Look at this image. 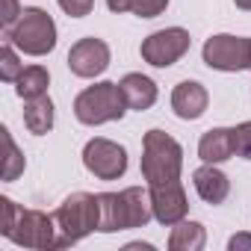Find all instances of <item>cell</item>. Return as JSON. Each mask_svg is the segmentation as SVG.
Returning <instances> with one entry per match:
<instances>
[{
    "mask_svg": "<svg viewBox=\"0 0 251 251\" xmlns=\"http://www.w3.org/2000/svg\"><path fill=\"white\" fill-rule=\"evenodd\" d=\"M24 124H27V130L36 133V136L50 133V127H53V100L48 95L24 100Z\"/></svg>",
    "mask_w": 251,
    "mask_h": 251,
    "instance_id": "obj_16",
    "label": "cell"
},
{
    "mask_svg": "<svg viewBox=\"0 0 251 251\" xmlns=\"http://www.w3.org/2000/svg\"><path fill=\"white\" fill-rule=\"evenodd\" d=\"M118 86H121L124 100H127L130 109L145 112V109H151L157 103V83L151 77H145V74H136V71L133 74H124Z\"/></svg>",
    "mask_w": 251,
    "mask_h": 251,
    "instance_id": "obj_15",
    "label": "cell"
},
{
    "mask_svg": "<svg viewBox=\"0 0 251 251\" xmlns=\"http://www.w3.org/2000/svg\"><path fill=\"white\" fill-rule=\"evenodd\" d=\"M151 207H154V219L166 227L177 225L186 219L189 213V198H186V189L180 186V180H172V183H154L151 189Z\"/></svg>",
    "mask_w": 251,
    "mask_h": 251,
    "instance_id": "obj_11",
    "label": "cell"
},
{
    "mask_svg": "<svg viewBox=\"0 0 251 251\" xmlns=\"http://www.w3.org/2000/svg\"><path fill=\"white\" fill-rule=\"evenodd\" d=\"M68 68L74 77H83V80L103 74L109 68V45L103 39H95V36L74 42L68 50Z\"/></svg>",
    "mask_w": 251,
    "mask_h": 251,
    "instance_id": "obj_10",
    "label": "cell"
},
{
    "mask_svg": "<svg viewBox=\"0 0 251 251\" xmlns=\"http://www.w3.org/2000/svg\"><path fill=\"white\" fill-rule=\"evenodd\" d=\"M204 65L213 71H251V39L245 36H210L204 42Z\"/></svg>",
    "mask_w": 251,
    "mask_h": 251,
    "instance_id": "obj_7",
    "label": "cell"
},
{
    "mask_svg": "<svg viewBox=\"0 0 251 251\" xmlns=\"http://www.w3.org/2000/svg\"><path fill=\"white\" fill-rule=\"evenodd\" d=\"M236 154L233 148V127H213L198 139V157L204 163H225Z\"/></svg>",
    "mask_w": 251,
    "mask_h": 251,
    "instance_id": "obj_14",
    "label": "cell"
},
{
    "mask_svg": "<svg viewBox=\"0 0 251 251\" xmlns=\"http://www.w3.org/2000/svg\"><path fill=\"white\" fill-rule=\"evenodd\" d=\"M100 227L103 233L145 227L154 219L151 192L142 186H127L121 192H100Z\"/></svg>",
    "mask_w": 251,
    "mask_h": 251,
    "instance_id": "obj_2",
    "label": "cell"
},
{
    "mask_svg": "<svg viewBox=\"0 0 251 251\" xmlns=\"http://www.w3.org/2000/svg\"><path fill=\"white\" fill-rule=\"evenodd\" d=\"M83 166L98 180H118V177H124V172H127V151L112 139L95 136L83 148Z\"/></svg>",
    "mask_w": 251,
    "mask_h": 251,
    "instance_id": "obj_8",
    "label": "cell"
},
{
    "mask_svg": "<svg viewBox=\"0 0 251 251\" xmlns=\"http://www.w3.org/2000/svg\"><path fill=\"white\" fill-rule=\"evenodd\" d=\"M56 3L62 6L65 15H71V18H86V15L92 12V6H95V0H56Z\"/></svg>",
    "mask_w": 251,
    "mask_h": 251,
    "instance_id": "obj_23",
    "label": "cell"
},
{
    "mask_svg": "<svg viewBox=\"0 0 251 251\" xmlns=\"http://www.w3.org/2000/svg\"><path fill=\"white\" fill-rule=\"evenodd\" d=\"M236 3V9H245V12H251V0H233Z\"/></svg>",
    "mask_w": 251,
    "mask_h": 251,
    "instance_id": "obj_27",
    "label": "cell"
},
{
    "mask_svg": "<svg viewBox=\"0 0 251 251\" xmlns=\"http://www.w3.org/2000/svg\"><path fill=\"white\" fill-rule=\"evenodd\" d=\"M227 248L230 251H242V248H251V233H236L227 239Z\"/></svg>",
    "mask_w": 251,
    "mask_h": 251,
    "instance_id": "obj_25",
    "label": "cell"
},
{
    "mask_svg": "<svg viewBox=\"0 0 251 251\" xmlns=\"http://www.w3.org/2000/svg\"><path fill=\"white\" fill-rule=\"evenodd\" d=\"M207 103H210V95L198 80H180L175 86V92H172V109L183 121L201 118L207 112Z\"/></svg>",
    "mask_w": 251,
    "mask_h": 251,
    "instance_id": "obj_12",
    "label": "cell"
},
{
    "mask_svg": "<svg viewBox=\"0 0 251 251\" xmlns=\"http://www.w3.org/2000/svg\"><path fill=\"white\" fill-rule=\"evenodd\" d=\"M15 50L18 48L12 42H6L3 48H0V80H3V83H15L21 77V71H24V62L18 59Z\"/></svg>",
    "mask_w": 251,
    "mask_h": 251,
    "instance_id": "obj_21",
    "label": "cell"
},
{
    "mask_svg": "<svg viewBox=\"0 0 251 251\" xmlns=\"http://www.w3.org/2000/svg\"><path fill=\"white\" fill-rule=\"evenodd\" d=\"M127 109L130 106L124 100L121 86L112 80L86 86L74 98V115L80 124H89V127H98V124H106V121H118V118H124Z\"/></svg>",
    "mask_w": 251,
    "mask_h": 251,
    "instance_id": "obj_5",
    "label": "cell"
},
{
    "mask_svg": "<svg viewBox=\"0 0 251 251\" xmlns=\"http://www.w3.org/2000/svg\"><path fill=\"white\" fill-rule=\"evenodd\" d=\"M21 12H24V9H21L18 0H3V27L9 30V27L21 18Z\"/></svg>",
    "mask_w": 251,
    "mask_h": 251,
    "instance_id": "obj_24",
    "label": "cell"
},
{
    "mask_svg": "<svg viewBox=\"0 0 251 251\" xmlns=\"http://www.w3.org/2000/svg\"><path fill=\"white\" fill-rule=\"evenodd\" d=\"M183 172V148L166 130H148L142 136V177L148 186L180 180Z\"/></svg>",
    "mask_w": 251,
    "mask_h": 251,
    "instance_id": "obj_3",
    "label": "cell"
},
{
    "mask_svg": "<svg viewBox=\"0 0 251 251\" xmlns=\"http://www.w3.org/2000/svg\"><path fill=\"white\" fill-rule=\"evenodd\" d=\"M189 45H192V39H189V33H186L183 27H166V30L151 33V36L142 42L139 53H142V59H145L148 65H154V68H169V65H175V62L189 50Z\"/></svg>",
    "mask_w": 251,
    "mask_h": 251,
    "instance_id": "obj_9",
    "label": "cell"
},
{
    "mask_svg": "<svg viewBox=\"0 0 251 251\" xmlns=\"http://www.w3.org/2000/svg\"><path fill=\"white\" fill-rule=\"evenodd\" d=\"M112 12H133L139 18H157L166 12L169 0H106Z\"/></svg>",
    "mask_w": 251,
    "mask_h": 251,
    "instance_id": "obj_19",
    "label": "cell"
},
{
    "mask_svg": "<svg viewBox=\"0 0 251 251\" xmlns=\"http://www.w3.org/2000/svg\"><path fill=\"white\" fill-rule=\"evenodd\" d=\"M6 42H12L27 56H48L56 48V24H53V18L45 9L30 6L6 30Z\"/></svg>",
    "mask_w": 251,
    "mask_h": 251,
    "instance_id": "obj_6",
    "label": "cell"
},
{
    "mask_svg": "<svg viewBox=\"0 0 251 251\" xmlns=\"http://www.w3.org/2000/svg\"><path fill=\"white\" fill-rule=\"evenodd\" d=\"M233 148H236V157L251 160V121H242L233 127Z\"/></svg>",
    "mask_w": 251,
    "mask_h": 251,
    "instance_id": "obj_22",
    "label": "cell"
},
{
    "mask_svg": "<svg viewBox=\"0 0 251 251\" xmlns=\"http://www.w3.org/2000/svg\"><path fill=\"white\" fill-rule=\"evenodd\" d=\"M207 242V230L201 222H177L172 225V233H169V248L172 251H201Z\"/></svg>",
    "mask_w": 251,
    "mask_h": 251,
    "instance_id": "obj_17",
    "label": "cell"
},
{
    "mask_svg": "<svg viewBox=\"0 0 251 251\" xmlns=\"http://www.w3.org/2000/svg\"><path fill=\"white\" fill-rule=\"evenodd\" d=\"M192 183H195V192L201 195V201H207L213 207H219L230 195V180L222 169H216V163H204L201 169H195Z\"/></svg>",
    "mask_w": 251,
    "mask_h": 251,
    "instance_id": "obj_13",
    "label": "cell"
},
{
    "mask_svg": "<svg viewBox=\"0 0 251 251\" xmlns=\"http://www.w3.org/2000/svg\"><path fill=\"white\" fill-rule=\"evenodd\" d=\"M3 207V222H0V233L12 239L21 248H59V227L56 219L42 213V210H24L12 198H0Z\"/></svg>",
    "mask_w": 251,
    "mask_h": 251,
    "instance_id": "obj_1",
    "label": "cell"
},
{
    "mask_svg": "<svg viewBox=\"0 0 251 251\" xmlns=\"http://www.w3.org/2000/svg\"><path fill=\"white\" fill-rule=\"evenodd\" d=\"M3 133V145H6V166H3V180L6 183H12L18 175H24V169H27V160H24V154L18 151V145H15V139H12V133L3 127L0 130Z\"/></svg>",
    "mask_w": 251,
    "mask_h": 251,
    "instance_id": "obj_20",
    "label": "cell"
},
{
    "mask_svg": "<svg viewBox=\"0 0 251 251\" xmlns=\"http://www.w3.org/2000/svg\"><path fill=\"white\" fill-rule=\"evenodd\" d=\"M127 248H130V251H151L154 245H148V242H130Z\"/></svg>",
    "mask_w": 251,
    "mask_h": 251,
    "instance_id": "obj_26",
    "label": "cell"
},
{
    "mask_svg": "<svg viewBox=\"0 0 251 251\" xmlns=\"http://www.w3.org/2000/svg\"><path fill=\"white\" fill-rule=\"evenodd\" d=\"M53 219L59 227V248H68L100 227V198L92 192H71Z\"/></svg>",
    "mask_w": 251,
    "mask_h": 251,
    "instance_id": "obj_4",
    "label": "cell"
},
{
    "mask_svg": "<svg viewBox=\"0 0 251 251\" xmlns=\"http://www.w3.org/2000/svg\"><path fill=\"white\" fill-rule=\"evenodd\" d=\"M48 83H50V74H48L45 65H27L21 71V77L15 80V95L24 98V100L48 95Z\"/></svg>",
    "mask_w": 251,
    "mask_h": 251,
    "instance_id": "obj_18",
    "label": "cell"
}]
</instances>
